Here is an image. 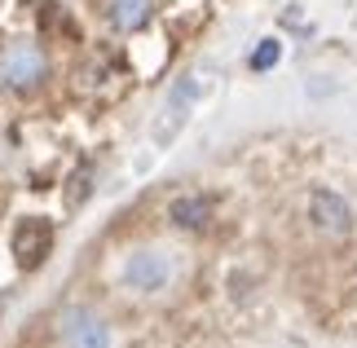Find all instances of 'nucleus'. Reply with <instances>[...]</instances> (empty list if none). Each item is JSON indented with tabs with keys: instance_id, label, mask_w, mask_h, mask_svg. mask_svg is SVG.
<instances>
[{
	"instance_id": "0eeeda50",
	"label": "nucleus",
	"mask_w": 357,
	"mask_h": 348,
	"mask_svg": "<svg viewBox=\"0 0 357 348\" xmlns=\"http://www.w3.org/2000/svg\"><path fill=\"white\" fill-rule=\"evenodd\" d=\"M150 13H155V0H106V22L123 36L142 31L150 22Z\"/></svg>"
},
{
	"instance_id": "39448f33",
	"label": "nucleus",
	"mask_w": 357,
	"mask_h": 348,
	"mask_svg": "<svg viewBox=\"0 0 357 348\" xmlns=\"http://www.w3.org/2000/svg\"><path fill=\"white\" fill-rule=\"evenodd\" d=\"M309 216H313V225H318L322 234H331V239H344V234L353 229V207L340 199L335 190H326V186H318L309 194Z\"/></svg>"
},
{
	"instance_id": "423d86ee",
	"label": "nucleus",
	"mask_w": 357,
	"mask_h": 348,
	"mask_svg": "<svg viewBox=\"0 0 357 348\" xmlns=\"http://www.w3.org/2000/svg\"><path fill=\"white\" fill-rule=\"evenodd\" d=\"M49 247H53V229L45 220H26V225L13 234V256H18V264H26V269H36V264L49 256Z\"/></svg>"
},
{
	"instance_id": "7ed1b4c3",
	"label": "nucleus",
	"mask_w": 357,
	"mask_h": 348,
	"mask_svg": "<svg viewBox=\"0 0 357 348\" xmlns=\"http://www.w3.org/2000/svg\"><path fill=\"white\" fill-rule=\"evenodd\" d=\"M58 340L62 348H115L111 322L89 304H66L58 313Z\"/></svg>"
},
{
	"instance_id": "f03ea898",
	"label": "nucleus",
	"mask_w": 357,
	"mask_h": 348,
	"mask_svg": "<svg viewBox=\"0 0 357 348\" xmlns=\"http://www.w3.org/2000/svg\"><path fill=\"white\" fill-rule=\"evenodd\" d=\"M45 80H49V58H45V49H40V45L18 40V45L0 49V89H9V93H36Z\"/></svg>"
},
{
	"instance_id": "6e6552de",
	"label": "nucleus",
	"mask_w": 357,
	"mask_h": 348,
	"mask_svg": "<svg viewBox=\"0 0 357 348\" xmlns=\"http://www.w3.org/2000/svg\"><path fill=\"white\" fill-rule=\"evenodd\" d=\"M168 216H172V225H181V229H203L208 216H212V203L203 199V194H185V199H172Z\"/></svg>"
},
{
	"instance_id": "20e7f679",
	"label": "nucleus",
	"mask_w": 357,
	"mask_h": 348,
	"mask_svg": "<svg viewBox=\"0 0 357 348\" xmlns=\"http://www.w3.org/2000/svg\"><path fill=\"white\" fill-rule=\"evenodd\" d=\"M195 102H199V80H195V75H181V80L172 84L168 102H163V119L155 123V142H159V146L176 137V128L185 123V115L195 110Z\"/></svg>"
},
{
	"instance_id": "f257e3e1",
	"label": "nucleus",
	"mask_w": 357,
	"mask_h": 348,
	"mask_svg": "<svg viewBox=\"0 0 357 348\" xmlns=\"http://www.w3.org/2000/svg\"><path fill=\"white\" fill-rule=\"evenodd\" d=\"M172 278H176V252H163V247H137L119 264V282L137 296H159L172 287Z\"/></svg>"
},
{
	"instance_id": "1a4fd4ad",
	"label": "nucleus",
	"mask_w": 357,
	"mask_h": 348,
	"mask_svg": "<svg viewBox=\"0 0 357 348\" xmlns=\"http://www.w3.org/2000/svg\"><path fill=\"white\" fill-rule=\"evenodd\" d=\"M278 58H282V45H278V40H260L256 53L247 58V66H252V71H269V66H278Z\"/></svg>"
}]
</instances>
